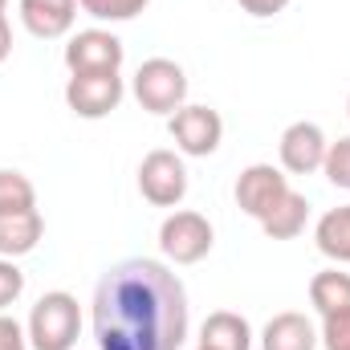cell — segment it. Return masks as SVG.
<instances>
[{"instance_id": "cell-1", "label": "cell", "mask_w": 350, "mask_h": 350, "mask_svg": "<svg viewBox=\"0 0 350 350\" xmlns=\"http://www.w3.org/2000/svg\"><path fill=\"white\" fill-rule=\"evenodd\" d=\"M98 350H179L187 338V293L172 269L131 257L102 273L94 289Z\"/></svg>"}, {"instance_id": "cell-2", "label": "cell", "mask_w": 350, "mask_h": 350, "mask_svg": "<svg viewBox=\"0 0 350 350\" xmlns=\"http://www.w3.org/2000/svg\"><path fill=\"white\" fill-rule=\"evenodd\" d=\"M78 330H82V310H78V297L66 289L45 293L29 314V347L33 350H74Z\"/></svg>"}, {"instance_id": "cell-3", "label": "cell", "mask_w": 350, "mask_h": 350, "mask_svg": "<svg viewBox=\"0 0 350 350\" xmlns=\"http://www.w3.org/2000/svg\"><path fill=\"white\" fill-rule=\"evenodd\" d=\"M135 98L147 114H175L187 98V74L172 57H151L135 74Z\"/></svg>"}, {"instance_id": "cell-4", "label": "cell", "mask_w": 350, "mask_h": 350, "mask_svg": "<svg viewBox=\"0 0 350 350\" xmlns=\"http://www.w3.org/2000/svg\"><path fill=\"white\" fill-rule=\"evenodd\" d=\"M212 241H216V232H212V224H208V216H200V212H172L167 220H163V228H159V249H163V257L175 265H196L204 261L208 253H212Z\"/></svg>"}, {"instance_id": "cell-5", "label": "cell", "mask_w": 350, "mask_h": 350, "mask_svg": "<svg viewBox=\"0 0 350 350\" xmlns=\"http://www.w3.org/2000/svg\"><path fill=\"white\" fill-rule=\"evenodd\" d=\"M139 191L143 200H151L155 208H175L187 196V167L175 151H151L139 163Z\"/></svg>"}, {"instance_id": "cell-6", "label": "cell", "mask_w": 350, "mask_h": 350, "mask_svg": "<svg viewBox=\"0 0 350 350\" xmlns=\"http://www.w3.org/2000/svg\"><path fill=\"white\" fill-rule=\"evenodd\" d=\"M167 131H172L175 147L183 155H191V159L212 155L220 147V139H224V122H220V114L212 106H179L172 114V122H167Z\"/></svg>"}, {"instance_id": "cell-7", "label": "cell", "mask_w": 350, "mask_h": 350, "mask_svg": "<svg viewBox=\"0 0 350 350\" xmlns=\"http://www.w3.org/2000/svg\"><path fill=\"white\" fill-rule=\"evenodd\" d=\"M126 49L114 33L106 29H82L78 37H70L66 45V66L70 74H118Z\"/></svg>"}, {"instance_id": "cell-8", "label": "cell", "mask_w": 350, "mask_h": 350, "mask_svg": "<svg viewBox=\"0 0 350 350\" xmlns=\"http://www.w3.org/2000/svg\"><path fill=\"white\" fill-rule=\"evenodd\" d=\"M66 102L78 118H106L122 102V78L118 74H70Z\"/></svg>"}, {"instance_id": "cell-9", "label": "cell", "mask_w": 350, "mask_h": 350, "mask_svg": "<svg viewBox=\"0 0 350 350\" xmlns=\"http://www.w3.org/2000/svg\"><path fill=\"white\" fill-rule=\"evenodd\" d=\"M285 191H289V179L277 172L273 163H253L237 179V208L245 216H253V220H265L281 204Z\"/></svg>"}, {"instance_id": "cell-10", "label": "cell", "mask_w": 350, "mask_h": 350, "mask_svg": "<svg viewBox=\"0 0 350 350\" xmlns=\"http://www.w3.org/2000/svg\"><path fill=\"white\" fill-rule=\"evenodd\" d=\"M326 135H322V126L318 122H293V126H285V135H281V167L289 175H314L322 172V163H326Z\"/></svg>"}, {"instance_id": "cell-11", "label": "cell", "mask_w": 350, "mask_h": 350, "mask_svg": "<svg viewBox=\"0 0 350 350\" xmlns=\"http://www.w3.org/2000/svg\"><path fill=\"white\" fill-rule=\"evenodd\" d=\"M21 21L33 37H66L78 21V0H21Z\"/></svg>"}, {"instance_id": "cell-12", "label": "cell", "mask_w": 350, "mask_h": 350, "mask_svg": "<svg viewBox=\"0 0 350 350\" xmlns=\"http://www.w3.org/2000/svg\"><path fill=\"white\" fill-rule=\"evenodd\" d=\"M261 350H318V334H314V326H310L306 314L285 310V314H277V318L265 322Z\"/></svg>"}, {"instance_id": "cell-13", "label": "cell", "mask_w": 350, "mask_h": 350, "mask_svg": "<svg viewBox=\"0 0 350 350\" xmlns=\"http://www.w3.org/2000/svg\"><path fill=\"white\" fill-rule=\"evenodd\" d=\"M200 347H208V350H249L253 347V330H249V322H245L241 314L216 310V314H208L204 326H200Z\"/></svg>"}, {"instance_id": "cell-14", "label": "cell", "mask_w": 350, "mask_h": 350, "mask_svg": "<svg viewBox=\"0 0 350 350\" xmlns=\"http://www.w3.org/2000/svg\"><path fill=\"white\" fill-rule=\"evenodd\" d=\"M41 232H45V220H41V212H37V208H33V212L0 216V257L16 261V257L33 253V249H37V241H41Z\"/></svg>"}, {"instance_id": "cell-15", "label": "cell", "mask_w": 350, "mask_h": 350, "mask_svg": "<svg viewBox=\"0 0 350 350\" xmlns=\"http://www.w3.org/2000/svg\"><path fill=\"white\" fill-rule=\"evenodd\" d=\"M306 220H310V200L289 187V191L281 196V204L261 220V228H265L269 241H293V237H301Z\"/></svg>"}, {"instance_id": "cell-16", "label": "cell", "mask_w": 350, "mask_h": 350, "mask_svg": "<svg viewBox=\"0 0 350 350\" xmlns=\"http://www.w3.org/2000/svg\"><path fill=\"white\" fill-rule=\"evenodd\" d=\"M314 241H318L322 257H330V261H338V265H350V204L330 208V212L318 220Z\"/></svg>"}, {"instance_id": "cell-17", "label": "cell", "mask_w": 350, "mask_h": 350, "mask_svg": "<svg viewBox=\"0 0 350 350\" xmlns=\"http://www.w3.org/2000/svg\"><path fill=\"white\" fill-rule=\"evenodd\" d=\"M310 301L314 310L326 318V314H338V310H350V273H338V269H322L314 273L310 281Z\"/></svg>"}, {"instance_id": "cell-18", "label": "cell", "mask_w": 350, "mask_h": 350, "mask_svg": "<svg viewBox=\"0 0 350 350\" xmlns=\"http://www.w3.org/2000/svg\"><path fill=\"white\" fill-rule=\"evenodd\" d=\"M33 208H37V191H33L29 175L0 167V216H12V212H33Z\"/></svg>"}, {"instance_id": "cell-19", "label": "cell", "mask_w": 350, "mask_h": 350, "mask_svg": "<svg viewBox=\"0 0 350 350\" xmlns=\"http://www.w3.org/2000/svg\"><path fill=\"white\" fill-rule=\"evenodd\" d=\"M94 21H135L151 0H78Z\"/></svg>"}, {"instance_id": "cell-20", "label": "cell", "mask_w": 350, "mask_h": 350, "mask_svg": "<svg viewBox=\"0 0 350 350\" xmlns=\"http://www.w3.org/2000/svg\"><path fill=\"white\" fill-rule=\"evenodd\" d=\"M322 172H326V179H330L334 187H347L350 191V135L326 147V163H322Z\"/></svg>"}, {"instance_id": "cell-21", "label": "cell", "mask_w": 350, "mask_h": 350, "mask_svg": "<svg viewBox=\"0 0 350 350\" xmlns=\"http://www.w3.org/2000/svg\"><path fill=\"white\" fill-rule=\"evenodd\" d=\"M318 342H326V350H350V310L322 318V338Z\"/></svg>"}, {"instance_id": "cell-22", "label": "cell", "mask_w": 350, "mask_h": 350, "mask_svg": "<svg viewBox=\"0 0 350 350\" xmlns=\"http://www.w3.org/2000/svg\"><path fill=\"white\" fill-rule=\"evenodd\" d=\"M21 293H25V273L8 257H0V310H8Z\"/></svg>"}, {"instance_id": "cell-23", "label": "cell", "mask_w": 350, "mask_h": 350, "mask_svg": "<svg viewBox=\"0 0 350 350\" xmlns=\"http://www.w3.org/2000/svg\"><path fill=\"white\" fill-rule=\"evenodd\" d=\"M0 350H29V334L8 314H0Z\"/></svg>"}, {"instance_id": "cell-24", "label": "cell", "mask_w": 350, "mask_h": 350, "mask_svg": "<svg viewBox=\"0 0 350 350\" xmlns=\"http://www.w3.org/2000/svg\"><path fill=\"white\" fill-rule=\"evenodd\" d=\"M237 4H241V8H245V12H249V16H277V12H285V8H289V0H237Z\"/></svg>"}, {"instance_id": "cell-25", "label": "cell", "mask_w": 350, "mask_h": 350, "mask_svg": "<svg viewBox=\"0 0 350 350\" xmlns=\"http://www.w3.org/2000/svg\"><path fill=\"white\" fill-rule=\"evenodd\" d=\"M12 53V29H8V16L0 12V62Z\"/></svg>"}, {"instance_id": "cell-26", "label": "cell", "mask_w": 350, "mask_h": 350, "mask_svg": "<svg viewBox=\"0 0 350 350\" xmlns=\"http://www.w3.org/2000/svg\"><path fill=\"white\" fill-rule=\"evenodd\" d=\"M4 4H8V0H0V12H4Z\"/></svg>"}, {"instance_id": "cell-27", "label": "cell", "mask_w": 350, "mask_h": 350, "mask_svg": "<svg viewBox=\"0 0 350 350\" xmlns=\"http://www.w3.org/2000/svg\"><path fill=\"white\" fill-rule=\"evenodd\" d=\"M347 114H350V102H347Z\"/></svg>"}, {"instance_id": "cell-28", "label": "cell", "mask_w": 350, "mask_h": 350, "mask_svg": "<svg viewBox=\"0 0 350 350\" xmlns=\"http://www.w3.org/2000/svg\"><path fill=\"white\" fill-rule=\"evenodd\" d=\"M200 350H208V347H200Z\"/></svg>"}]
</instances>
